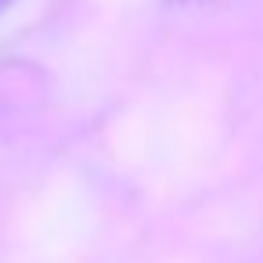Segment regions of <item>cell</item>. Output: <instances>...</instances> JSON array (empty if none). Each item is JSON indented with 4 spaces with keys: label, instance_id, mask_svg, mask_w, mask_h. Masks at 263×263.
<instances>
[{
    "label": "cell",
    "instance_id": "cell-1",
    "mask_svg": "<svg viewBox=\"0 0 263 263\" xmlns=\"http://www.w3.org/2000/svg\"><path fill=\"white\" fill-rule=\"evenodd\" d=\"M8 4H11V0H0V8H8Z\"/></svg>",
    "mask_w": 263,
    "mask_h": 263
}]
</instances>
